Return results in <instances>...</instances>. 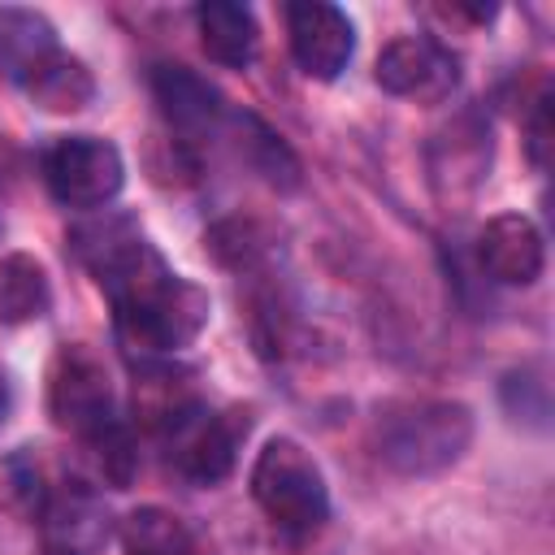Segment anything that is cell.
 <instances>
[{
    "mask_svg": "<svg viewBox=\"0 0 555 555\" xmlns=\"http://www.w3.org/2000/svg\"><path fill=\"white\" fill-rule=\"evenodd\" d=\"M52 308V282L48 269L30 251L0 256V325H26L39 321Z\"/></svg>",
    "mask_w": 555,
    "mask_h": 555,
    "instance_id": "16",
    "label": "cell"
},
{
    "mask_svg": "<svg viewBox=\"0 0 555 555\" xmlns=\"http://www.w3.org/2000/svg\"><path fill=\"white\" fill-rule=\"evenodd\" d=\"M373 78L386 95L442 104L460 82V61L451 56V48H442L429 35H399L377 52Z\"/></svg>",
    "mask_w": 555,
    "mask_h": 555,
    "instance_id": "7",
    "label": "cell"
},
{
    "mask_svg": "<svg viewBox=\"0 0 555 555\" xmlns=\"http://www.w3.org/2000/svg\"><path fill=\"white\" fill-rule=\"evenodd\" d=\"M43 555H100L113 538V516L104 499L87 486H56L35 507Z\"/></svg>",
    "mask_w": 555,
    "mask_h": 555,
    "instance_id": "10",
    "label": "cell"
},
{
    "mask_svg": "<svg viewBox=\"0 0 555 555\" xmlns=\"http://www.w3.org/2000/svg\"><path fill=\"white\" fill-rule=\"evenodd\" d=\"M39 169H43L52 199L65 208H82V212L113 204L117 191L126 186V160L117 143L100 134H61L56 143L43 147Z\"/></svg>",
    "mask_w": 555,
    "mask_h": 555,
    "instance_id": "4",
    "label": "cell"
},
{
    "mask_svg": "<svg viewBox=\"0 0 555 555\" xmlns=\"http://www.w3.org/2000/svg\"><path fill=\"white\" fill-rule=\"evenodd\" d=\"M69 251L108 295L117 334L130 347L165 356L191 347L208 325V291L191 278H178L165 256L143 238L130 212H104L74 225Z\"/></svg>",
    "mask_w": 555,
    "mask_h": 555,
    "instance_id": "1",
    "label": "cell"
},
{
    "mask_svg": "<svg viewBox=\"0 0 555 555\" xmlns=\"http://www.w3.org/2000/svg\"><path fill=\"white\" fill-rule=\"evenodd\" d=\"M121 551L126 555H199L191 529L165 507H134L121 520Z\"/></svg>",
    "mask_w": 555,
    "mask_h": 555,
    "instance_id": "18",
    "label": "cell"
},
{
    "mask_svg": "<svg viewBox=\"0 0 555 555\" xmlns=\"http://www.w3.org/2000/svg\"><path fill=\"white\" fill-rule=\"evenodd\" d=\"M147 82H152V100H156L160 117L182 139H208L230 117L221 91L208 78H199L195 69H186V65H156Z\"/></svg>",
    "mask_w": 555,
    "mask_h": 555,
    "instance_id": "11",
    "label": "cell"
},
{
    "mask_svg": "<svg viewBox=\"0 0 555 555\" xmlns=\"http://www.w3.org/2000/svg\"><path fill=\"white\" fill-rule=\"evenodd\" d=\"M195 26H199V43H204L208 61H217L225 69H247L256 61L260 26H256V13L247 4L208 0L195 9Z\"/></svg>",
    "mask_w": 555,
    "mask_h": 555,
    "instance_id": "14",
    "label": "cell"
},
{
    "mask_svg": "<svg viewBox=\"0 0 555 555\" xmlns=\"http://www.w3.org/2000/svg\"><path fill=\"white\" fill-rule=\"evenodd\" d=\"M473 442V412L455 399H399L373 421L377 460L399 477H438Z\"/></svg>",
    "mask_w": 555,
    "mask_h": 555,
    "instance_id": "2",
    "label": "cell"
},
{
    "mask_svg": "<svg viewBox=\"0 0 555 555\" xmlns=\"http://www.w3.org/2000/svg\"><path fill=\"white\" fill-rule=\"evenodd\" d=\"M251 499L286 538H312L330 520L321 464L295 438H269L251 464Z\"/></svg>",
    "mask_w": 555,
    "mask_h": 555,
    "instance_id": "3",
    "label": "cell"
},
{
    "mask_svg": "<svg viewBox=\"0 0 555 555\" xmlns=\"http://www.w3.org/2000/svg\"><path fill=\"white\" fill-rule=\"evenodd\" d=\"M525 134H529L525 147H529L533 169H546V160H551V91H542L533 100V113L525 121Z\"/></svg>",
    "mask_w": 555,
    "mask_h": 555,
    "instance_id": "21",
    "label": "cell"
},
{
    "mask_svg": "<svg viewBox=\"0 0 555 555\" xmlns=\"http://www.w3.org/2000/svg\"><path fill=\"white\" fill-rule=\"evenodd\" d=\"M56 52H61V43H56V30L43 13L17 9V4L0 9V69H4V78L26 87Z\"/></svg>",
    "mask_w": 555,
    "mask_h": 555,
    "instance_id": "13",
    "label": "cell"
},
{
    "mask_svg": "<svg viewBox=\"0 0 555 555\" xmlns=\"http://www.w3.org/2000/svg\"><path fill=\"white\" fill-rule=\"evenodd\" d=\"M87 451L100 468V477L113 486V490H126L139 473V451H134V438H130V425L126 421H113L104 425L100 434L87 438Z\"/></svg>",
    "mask_w": 555,
    "mask_h": 555,
    "instance_id": "19",
    "label": "cell"
},
{
    "mask_svg": "<svg viewBox=\"0 0 555 555\" xmlns=\"http://www.w3.org/2000/svg\"><path fill=\"white\" fill-rule=\"evenodd\" d=\"M9 408H13V386H9V373L0 369V425H4V416H9Z\"/></svg>",
    "mask_w": 555,
    "mask_h": 555,
    "instance_id": "22",
    "label": "cell"
},
{
    "mask_svg": "<svg viewBox=\"0 0 555 555\" xmlns=\"http://www.w3.org/2000/svg\"><path fill=\"white\" fill-rule=\"evenodd\" d=\"M286 39H291L295 65L317 82H334L347 69L351 52H356L351 17L338 4H325V0L286 4Z\"/></svg>",
    "mask_w": 555,
    "mask_h": 555,
    "instance_id": "9",
    "label": "cell"
},
{
    "mask_svg": "<svg viewBox=\"0 0 555 555\" xmlns=\"http://www.w3.org/2000/svg\"><path fill=\"white\" fill-rule=\"evenodd\" d=\"M477 264L503 286H533L546 264L542 230L525 212H499L477 230Z\"/></svg>",
    "mask_w": 555,
    "mask_h": 555,
    "instance_id": "12",
    "label": "cell"
},
{
    "mask_svg": "<svg viewBox=\"0 0 555 555\" xmlns=\"http://www.w3.org/2000/svg\"><path fill=\"white\" fill-rule=\"evenodd\" d=\"M22 91H26V95L35 100V108H43V113H82V108L95 100V78H91V69H87L78 56L56 52Z\"/></svg>",
    "mask_w": 555,
    "mask_h": 555,
    "instance_id": "17",
    "label": "cell"
},
{
    "mask_svg": "<svg viewBox=\"0 0 555 555\" xmlns=\"http://www.w3.org/2000/svg\"><path fill=\"white\" fill-rule=\"evenodd\" d=\"M48 416L65 429L78 434L82 442L100 434L104 425L121 421L113 403V382L104 373V360L87 343H65L52 356L48 369Z\"/></svg>",
    "mask_w": 555,
    "mask_h": 555,
    "instance_id": "5",
    "label": "cell"
},
{
    "mask_svg": "<svg viewBox=\"0 0 555 555\" xmlns=\"http://www.w3.org/2000/svg\"><path fill=\"white\" fill-rule=\"evenodd\" d=\"M490 173V126L481 113H455L429 143V182L447 208H464Z\"/></svg>",
    "mask_w": 555,
    "mask_h": 555,
    "instance_id": "8",
    "label": "cell"
},
{
    "mask_svg": "<svg viewBox=\"0 0 555 555\" xmlns=\"http://www.w3.org/2000/svg\"><path fill=\"white\" fill-rule=\"evenodd\" d=\"M230 134H234V147L238 156L247 160V169H256L269 186L278 191H295L299 186V156L286 147V139L278 130H269L260 117L251 113H230L225 117Z\"/></svg>",
    "mask_w": 555,
    "mask_h": 555,
    "instance_id": "15",
    "label": "cell"
},
{
    "mask_svg": "<svg viewBox=\"0 0 555 555\" xmlns=\"http://www.w3.org/2000/svg\"><path fill=\"white\" fill-rule=\"evenodd\" d=\"M208 247L230 269H256L264 260V251H269V234L256 221H221L208 234Z\"/></svg>",
    "mask_w": 555,
    "mask_h": 555,
    "instance_id": "20",
    "label": "cell"
},
{
    "mask_svg": "<svg viewBox=\"0 0 555 555\" xmlns=\"http://www.w3.org/2000/svg\"><path fill=\"white\" fill-rule=\"evenodd\" d=\"M247 434V416L238 412H208L204 403L186 412L165 438H169V464L191 486H217L234 473L238 442Z\"/></svg>",
    "mask_w": 555,
    "mask_h": 555,
    "instance_id": "6",
    "label": "cell"
}]
</instances>
